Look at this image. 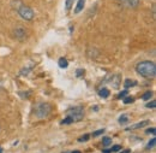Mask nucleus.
Returning a JSON list of instances; mask_svg holds the SVG:
<instances>
[{"label": "nucleus", "instance_id": "obj_1", "mask_svg": "<svg viewBox=\"0 0 156 153\" xmlns=\"http://www.w3.org/2000/svg\"><path fill=\"white\" fill-rule=\"evenodd\" d=\"M136 71L145 78H154L156 75V66L153 62L144 60L136 65Z\"/></svg>", "mask_w": 156, "mask_h": 153}, {"label": "nucleus", "instance_id": "obj_2", "mask_svg": "<svg viewBox=\"0 0 156 153\" xmlns=\"http://www.w3.org/2000/svg\"><path fill=\"white\" fill-rule=\"evenodd\" d=\"M17 4H18V5H17L16 10H17L18 15H20L22 18L25 19V21H31V19L34 18L35 13H34V10H33L30 6L24 5L20 0H17Z\"/></svg>", "mask_w": 156, "mask_h": 153}, {"label": "nucleus", "instance_id": "obj_3", "mask_svg": "<svg viewBox=\"0 0 156 153\" xmlns=\"http://www.w3.org/2000/svg\"><path fill=\"white\" fill-rule=\"evenodd\" d=\"M52 111V107L49 104L47 103H41L39 105H36V107L34 109V115L36 116V118L39 119H42V118H46L48 117L49 114Z\"/></svg>", "mask_w": 156, "mask_h": 153}, {"label": "nucleus", "instance_id": "obj_4", "mask_svg": "<svg viewBox=\"0 0 156 153\" xmlns=\"http://www.w3.org/2000/svg\"><path fill=\"white\" fill-rule=\"evenodd\" d=\"M67 117H70L72 122H79L84 118V109L82 106H73L67 110Z\"/></svg>", "mask_w": 156, "mask_h": 153}, {"label": "nucleus", "instance_id": "obj_5", "mask_svg": "<svg viewBox=\"0 0 156 153\" xmlns=\"http://www.w3.org/2000/svg\"><path fill=\"white\" fill-rule=\"evenodd\" d=\"M13 36L17 39V40H25L27 36H28V34H27V30H25V28H23V27H18V28H16L15 30H13Z\"/></svg>", "mask_w": 156, "mask_h": 153}, {"label": "nucleus", "instance_id": "obj_6", "mask_svg": "<svg viewBox=\"0 0 156 153\" xmlns=\"http://www.w3.org/2000/svg\"><path fill=\"white\" fill-rule=\"evenodd\" d=\"M149 124H150V121H142V122L137 123V124H135V125H132V127L127 128L126 130H136V129L143 128V127H145V125H149Z\"/></svg>", "mask_w": 156, "mask_h": 153}, {"label": "nucleus", "instance_id": "obj_7", "mask_svg": "<svg viewBox=\"0 0 156 153\" xmlns=\"http://www.w3.org/2000/svg\"><path fill=\"white\" fill-rule=\"evenodd\" d=\"M84 5H85V0H78L76 10H75V13H79V12L84 9Z\"/></svg>", "mask_w": 156, "mask_h": 153}, {"label": "nucleus", "instance_id": "obj_8", "mask_svg": "<svg viewBox=\"0 0 156 153\" xmlns=\"http://www.w3.org/2000/svg\"><path fill=\"white\" fill-rule=\"evenodd\" d=\"M58 64H59V68H61V69H66L69 66V62H67L66 58H60Z\"/></svg>", "mask_w": 156, "mask_h": 153}, {"label": "nucleus", "instance_id": "obj_9", "mask_svg": "<svg viewBox=\"0 0 156 153\" xmlns=\"http://www.w3.org/2000/svg\"><path fill=\"white\" fill-rule=\"evenodd\" d=\"M98 95L101 96V98H108L109 96V91L107 88H102V89H100Z\"/></svg>", "mask_w": 156, "mask_h": 153}, {"label": "nucleus", "instance_id": "obj_10", "mask_svg": "<svg viewBox=\"0 0 156 153\" xmlns=\"http://www.w3.org/2000/svg\"><path fill=\"white\" fill-rule=\"evenodd\" d=\"M137 82L136 81H132V80H126L125 81V83H124V86H125V88L126 89H129V88H131L132 86H135Z\"/></svg>", "mask_w": 156, "mask_h": 153}, {"label": "nucleus", "instance_id": "obj_11", "mask_svg": "<svg viewBox=\"0 0 156 153\" xmlns=\"http://www.w3.org/2000/svg\"><path fill=\"white\" fill-rule=\"evenodd\" d=\"M73 2H75V0H66L65 1V9L67 11H70L72 9V6H73Z\"/></svg>", "mask_w": 156, "mask_h": 153}, {"label": "nucleus", "instance_id": "obj_12", "mask_svg": "<svg viewBox=\"0 0 156 153\" xmlns=\"http://www.w3.org/2000/svg\"><path fill=\"white\" fill-rule=\"evenodd\" d=\"M155 144H156V139H155V137H153V139H151V140L148 142V146H147V148H148V150H150V148H154V147H155Z\"/></svg>", "mask_w": 156, "mask_h": 153}, {"label": "nucleus", "instance_id": "obj_13", "mask_svg": "<svg viewBox=\"0 0 156 153\" xmlns=\"http://www.w3.org/2000/svg\"><path fill=\"white\" fill-rule=\"evenodd\" d=\"M139 1H140V0H127L129 5H130L131 7H137V6L139 5Z\"/></svg>", "mask_w": 156, "mask_h": 153}, {"label": "nucleus", "instance_id": "obj_14", "mask_svg": "<svg viewBox=\"0 0 156 153\" xmlns=\"http://www.w3.org/2000/svg\"><path fill=\"white\" fill-rule=\"evenodd\" d=\"M122 99H124V100H122L124 104H132V103L135 101V99H133L132 96H125V98H122Z\"/></svg>", "mask_w": 156, "mask_h": 153}, {"label": "nucleus", "instance_id": "obj_15", "mask_svg": "<svg viewBox=\"0 0 156 153\" xmlns=\"http://www.w3.org/2000/svg\"><path fill=\"white\" fill-rule=\"evenodd\" d=\"M102 144H103V146H109L112 144V139L111 137H103Z\"/></svg>", "mask_w": 156, "mask_h": 153}, {"label": "nucleus", "instance_id": "obj_16", "mask_svg": "<svg viewBox=\"0 0 156 153\" xmlns=\"http://www.w3.org/2000/svg\"><path fill=\"white\" fill-rule=\"evenodd\" d=\"M151 95H153V92H151V91H148V92H145V93L143 94L142 98H143V100H149Z\"/></svg>", "mask_w": 156, "mask_h": 153}, {"label": "nucleus", "instance_id": "obj_17", "mask_svg": "<svg viewBox=\"0 0 156 153\" xmlns=\"http://www.w3.org/2000/svg\"><path fill=\"white\" fill-rule=\"evenodd\" d=\"M127 121H129V117L126 115H122L119 118V123H120V124H124V123H126Z\"/></svg>", "mask_w": 156, "mask_h": 153}, {"label": "nucleus", "instance_id": "obj_18", "mask_svg": "<svg viewBox=\"0 0 156 153\" xmlns=\"http://www.w3.org/2000/svg\"><path fill=\"white\" fill-rule=\"evenodd\" d=\"M71 123H73V122H72V119H71L70 117H67V116H66L65 119L61 121V124H62V125H64V124H71Z\"/></svg>", "mask_w": 156, "mask_h": 153}, {"label": "nucleus", "instance_id": "obj_19", "mask_svg": "<svg viewBox=\"0 0 156 153\" xmlns=\"http://www.w3.org/2000/svg\"><path fill=\"white\" fill-rule=\"evenodd\" d=\"M89 137H90V135H89V134H85L84 136L79 137V139H78V141H79V142H85V141H88V140H89Z\"/></svg>", "mask_w": 156, "mask_h": 153}, {"label": "nucleus", "instance_id": "obj_20", "mask_svg": "<svg viewBox=\"0 0 156 153\" xmlns=\"http://www.w3.org/2000/svg\"><path fill=\"white\" fill-rule=\"evenodd\" d=\"M126 95H129V92H127V89H125V91L120 92V93L118 94V98H119V99H122V98H125Z\"/></svg>", "mask_w": 156, "mask_h": 153}, {"label": "nucleus", "instance_id": "obj_21", "mask_svg": "<svg viewBox=\"0 0 156 153\" xmlns=\"http://www.w3.org/2000/svg\"><path fill=\"white\" fill-rule=\"evenodd\" d=\"M84 69H77V71H76V76L78 77V78H80V77L84 75Z\"/></svg>", "mask_w": 156, "mask_h": 153}, {"label": "nucleus", "instance_id": "obj_22", "mask_svg": "<svg viewBox=\"0 0 156 153\" xmlns=\"http://www.w3.org/2000/svg\"><path fill=\"white\" fill-rule=\"evenodd\" d=\"M145 106H147L148 109H155V106H156V101H155V100H153L151 103H149V104H147Z\"/></svg>", "mask_w": 156, "mask_h": 153}, {"label": "nucleus", "instance_id": "obj_23", "mask_svg": "<svg viewBox=\"0 0 156 153\" xmlns=\"http://www.w3.org/2000/svg\"><path fill=\"white\" fill-rule=\"evenodd\" d=\"M103 133H105V129H100V130L94 132V133H93V136H94V137H96V136H98V135H102Z\"/></svg>", "mask_w": 156, "mask_h": 153}, {"label": "nucleus", "instance_id": "obj_24", "mask_svg": "<svg viewBox=\"0 0 156 153\" xmlns=\"http://www.w3.org/2000/svg\"><path fill=\"white\" fill-rule=\"evenodd\" d=\"M120 148H121V146L117 145V146H114V147L111 148V152H118V151H120Z\"/></svg>", "mask_w": 156, "mask_h": 153}, {"label": "nucleus", "instance_id": "obj_25", "mask_svg": "<svg viewBox=\"0 0 156 153\" xmlns=\"http://www.w3.org/2000/svg\"><path fill=\"white\" fill-rule=\"evenodd\" d=\"M147 134H155V128H149V129H147Z\"/></svg>", "mask_w": 156, "mask_h": 153}, {"label": "nucleus", "instance_id": "obj_26", "mask_svg": "<svg viewBox=\"0 0 156 153\" xmlns=\"http://www.w3.org/2000/svg\"><path fill=\"white\" fill-rule=\"evenodd\" d=\"M102 153H112V152H111V150H103Z\"/></svg>", "mask_w": 156, "mask_h": 153}, {"label": "nucleus", "instance_id": "obj_27", "mask_svg": "<svg viewBox=\"0 0 156 153\" xmlns=\"http://www.w3.org/2000/svg\"><path fill=\"white\" fill-rule=\"evenodd\" d=\"M120 153H131V151H130V150H124L122 152H120Z\"/></svg>", "mask_w": 156, "mask_h": 153}, {"label": "nucleus", "instance_id": "obj_28", "mask_svg": "<svg viewBox=\"0 0 156 153\" xmlns=\"http://www.w3.org/2000/svg\"><path fill=\"white\" fill-rule=\"evenodd\" d=\"M72 153H80V151H73Z\"/></svg>", "mask_w": 156, "mask_h": 153}, {"label": "nucleus", "instance_id": "obj_29", "mask_svg": "<svg viewBox=\"0 0 156 153\" xmlns=\"http://www.w3.org/2000/svg\"><path fill=\"white\" fill-rule=\"evenodd\" d=\"M0 153H2V148L1 147H0Z\"/></svg>", "mask_w": 156, "mask_h": 153}, {"label": "nucleus", "instance_id": "obj_30", "mask_svg": "<svg viewBox=\"0 0 156 153\" xmlns=\"http://www.w3.org/2000/svg\"><path fill=\"white\" fill-rule=\"evenodd\" d=\"M64 153H70V152H64Z\"/></svg>", "mask_w": 156, "mask_h": 153}]
</instances>
